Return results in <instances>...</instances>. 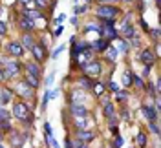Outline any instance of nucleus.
I'll return each mask as SVG.
<instances>
[{"mask_svg":"<svg viewBox=\"0 0 161 148\" xmlns=\"http://www.w3.org/2000/svg\"><path fill=\"white\" fill-rule=\"evenodd\" d=\"M13 115L20 121H28L31 123L33 121V115L30 113V108H28V104H24V102H17L15 106H13Z\"/></svg>","mask_w":161,"mask_h":148,"instance_id":"f257e3e1","label":"nucleus"},{"mask_svg":"<svg viewBox=\"0 0 161 148\" xmlns=\"http://www.w3.org/2000/svg\"><path fill=\"white\" fill-rule=\"evenodd\" d=\"M117 8H112V6H99L97 8V17L104 19L106 22H114V17H117Z\"/></svg>","mask_w":161,"mask_h":148,"instance_id":"f03ea898","label":"nucleus"},{"mask_svg":"<svg viewBox=\"0 0 161 148\" xmlns=\"http://www.w3.org/2000/svg\"><path fill=\"white\" fill-rule=\"evenodd\" d=\"M0 66H4V73H6V79H9V77H15L17 73H19V62H15V60H0Z\"/></svg>","mask_w":161,"mask_h":148,"instance_id":"7ed1b4c3","label":"nucleus"},{"mask_svg":"<svg viewBox=\"0 0 161 148\" xmlns=\"http://www.w3.org/2000/svg\"><path fill=\"white\" fill-rule=\"evenodd\" d=\"M17 91H19L22 97H33V88H31L28 82H17Z\"/></svg>","mask_w":161,"mask_h":148,"instance_id":"20e7f679","label":"nucleus"},{"mask_svg":"<svg viewBox=\"0 0 161 148\" xmlns=\"http://www.w3.org/2000/svg\"><path fill=\"white\" fill-rule=\"evenodd\" d=\"M71 113H73L75 117H86V115H88V110H86V106H84L82 102H75V104L71 106Z\"/></svg>","mask_w":161,"mask_h":148,"instance_id":"39448f33","label":"nucleus"},{"mask_svg":"<svg viewBox=\"0 0 161 148\" xmlns=\"http://www.w3.org/2000/svg\"><path fill=\"white\" fill-rule=\"evenodd\" d=\"M84 69L90 73V75H99L101 73V64L97 60H88V64H84Z\"/></svg>","mask_w":161,"mask_h":148,"instance_id":"423d86ee","label":"nucleus"},{"mask_svg":"<svg viewBox=\"0 0 161 148\" xmlns=\"http://www.w3.org/2000/svg\"><path fill=\"white\" fill-rule=\"evenodd\" d=\"M8 51H9L11 55H15V57H20L24 53V48H22L20 42H9L8 44Z\"/></svg>","mask_w":161,"mask_h":148,"instance_id":"0eeeda50","label":"nucleus"},{"mask_svg":"<svg viewBox=\"0 0 161 148\" xmlns=\"http://www.w3.org/2000/svg\"><path fill=\"white\" fill-rule=\"evenodd\" d=\"M141 60H143L147 66H152V62L156 60V55H154V51H152V49H145V51L141 53Z\"/></svg>","mask_w":161,"mask_h":148,"instance_id":"6e6552de","label":"nucleus"},{"mask_svg":"<svg viewBox=\"0 0 161 148\" xmlns=\"http://www.w3.org/2000/svg\"><path fill=\"white\" fill-rule=\"evenodd\" d=\"M31 53H33V57L37 59V62H40V60L44 59V46H40V44H33V48H31Z\"/></svg>","mask_w":161,"mask_h":148,"instance_id":"1a4fd4ad","label":"nucleus"},{"mask_svg":"<svg viewBox=\"0 0 161 148\" xmlns=\"http://www.w3.org/2000/svg\"><path fill=\"white\" fill-rule=\"evenodd\" d=\"M99 33H103V35H104V37H108V39H115V37H117V35H115V30L112 28V22H106V24H104V28H103Z\"/></svg>","mask_w":161,"mask_h":148,"instance_id":"9d476101","label":"nucleus"},{"mask_svg":"<svg viewBox=\"0 0 161 148\" xmlns=\"http://www.w3.org/2000/svg\"><path fill=\"white\" fill-rule=\"evenodd\" d=\"M143 115L148 119V123L156 121V108L154 106H143Z\"/></svg>","mask_w":161,"mask_h":148,"instance_id":"9b49d317","label":"nucleus"},{"mask_svg":"<svg viewBox=\"0 0 161 148\" xmlns=\"http://www.w3.org/2000/svg\"><path fill=\"white\" fill-rule=\"evenodd\" d=\"M11 101V91L8 88H0V104L4 106V104H8Z\"/></svg>","mask_w":161,"mask_h":148,"instance_id":"f8f14e48","label":"nucleus"},{"mask_svg":"<svg viewBox=\"0 0 161 148\" xmlns=\"http://www.w3.org/2000/svg\"><path fill=\"white\" fill-rule=\"evenodd\" d=\"M75 126L79 130H88L90 128V121H88V117H77L75 119Z\"/></svg>","mask_w":161,"mask_h":148,"instance_id":"ddd939ff","label":"nucleus"},{"mask_svg":"<svg viewBox=\"0 0 161 148\" xmlns=\"http://www.w3.org/2000/svg\"><path fill=\"white\" fill-rule=\"evenodd\" d=\"M26 69H28V75H33V77H40V68L37 66V64H35V62H28Z\"/></svg>","mask_w":161,"mask_h":148,"instance_id":"4468645a","label":"nucleus"},{"mask_svg":"<svg viewBox=\"0 0 161 148\" xmlns=\"http://www.w3.org/2000/svg\"><path fill=\"white\" fill-rule=\"evenodd\" d=\"M77 139L82 141V143H86V141H92V139H93V134L88 132V130H79V132H77Z\"/></svg>","mask_w":161,"mask_h":148,"instance_id":"2eb2a0df","label":"nucleus"},{"mask_svg":"<svg viewBox=\"0 0 161 148\" xmlns=\"http://www.w3.org/2000/svg\"><path fill=\"white\" fill-rule=\"evenodd\" d=\"M20 26H22L26 31H31L33 28H35V22H33L31 19H28V17H22V19H20Z\"/></svg>","mask_w":161,"mask_h":148,"instance_id":"dca6fc26","label":"nucleus"},{"mask_svg":"<svg viewBox=\"0 0 161 148\" xmlns=\"http://www.w3.org/2000/svg\"><path fill=\"white\" fill-rule=\"evenodd\" d=\"M22 48H26V49H31L33 48V40H31V37L26 33L24 35V39H22Z\"/></svg>","mask_w":161,"mask_h":148,"instance_id":"f3484780","label":"nucleus"},{"mask_svg":"<svg viewBox=\"0 0 161 148\" xmlns=\"http://www.w3.org/2000/svg\"><path fill=\"white\" fill-rule=\"evenodd\" d=\"M92 46H93V48L97 49V51H104V49L108 48V44H106L104 40H95V42H93Z\"/></svg>","mask_w":161,"mask_h":148,"instance_id":"a211bd4d","label":"nucleus"},{"mask_svg":"<svg viewBox=\"0 0 161 148\" xmlns=\"http://www.w3.org/2000/svg\"><path fill=\"white\" fill-rule=\"evenodd\" d=\"M123 35H125L126 39H134L136 31H134V28H132V26H128V24H126V26H125V30H123Z\"/></svg>","mask_w":161,"mask_h":148,"instance_id":"6ab92c4d","label":"nucleus"},{"mask_svg":"<svg viewBox=\"0 0 161 148\" xmlns=\"http://www.w3.org/2000/svg\"><path fill=\"white\" fill-rule=\"evenodd\" d=\"M126 44H125V42H123V40H117V42H115V51H117V53H126Z\"/></svg>","mask_w":161,"mask_h":148,"instance_id":"aec40b11","label":"nucleus"},{"mask_svg":"<svg viewBox=\"0 0 161 148\" xmlns=\"http://www.w3.org/2000/svg\"><path fill=\"white\" fill-rule=\"evenodd\" d=\"M26 82L30 84L31 88H37V86H39V77H33V75H28V79H26Z\"/></svg>","mask_w":161,"mask_h":148,"instance_id":"412c9836","label":"nucleus"},{"mask_svg":"<svg viewBox=\"0 0 161 148\" xmlns=\"http://www.w3.org/2000/svg\"><path fill=\"white\" fill-rule=\"evenodd\" d=\"M24 17L35 20V19H40V13H39V11H26V15H24Z\"/></svg>","mask_w":161,"mask_h":148,"instance_id":"4be33fe9","label":"nucleus"},{"mask_svg":"<svg viewBox=\"0 0 161 148\" xmlns=\"http://www.w3.org/2000/svg\"><path fill=\"white\" fill-rule=\"evenodd\" d=\"M22 141H24V135H20V137H13V139H11V145L19 148L20 145H22Z\"/></svg>","mask_w":161,"mask_h":148,"instance_id":"5701e85b","label":"nucleus"},{"mask_svg":"<svg viewBox=\"0 0 161 148\" xmlns=\"http://www.w3.org/2000/svg\"><path fill=\"white\" fill-rule=\"evenodd\" d=\"M106 55H108V59H110V60H115V57H117V51H115V48H108Z\"/></svg>","mask_w":161,"mask_h":148,"instance_id":"b1692460","label":"nucleus"},{"mask_svg":"<svg viewBox=\"0 0 161 148\" xmlns=\"http://www.w3.org/2000/svg\"><path fill=\"white\" fill-rule=\"evenodd\" d=\"M104 113H106V117H114V106H112V104H106V106H104Z\"/></svg>","mask_w":161,"mask_h":148,"instance_id":"393cba45","label":"nucleus"},{"mask_svg":"<svg viewBox=\"0 0 161 148\" xmlns=\"http://www.w3.org/2000/svg\"><path fill=\"white\" fill-rule=\"evenodd\" d=\"M93 91H95V95H103V91H104V84H95V86H93Z\"/></svg>","mask_w":161,"mask_h":148,"instance_id":"a878e982","label":"nucleus"},{"mask_svg":"<svg viewBox=\"0 0 161 148\" xmlns=\"http://www.w3.org/2000/svg\"><path fill=\"white\" fill-rule=\"evenodd\" d=\"M130 77H132V75L128 73V71H126V73L123 75V84H125V86H130V82H132V79H130Z\"/></svg>","mask_w":161,"mask_h":148,"instance_id":"bb28decb","label":"nucleus"},{"mask_svg":"<svg viewBox=\"0 0 161 148\" xmlns=\"http://www.w3.org/2000/svg\"><path fill=\"white\" fill-rule=\"evenodd\" d=\"M71 148H86V145H84L82 141H79V139H75V141L71 143Z\"/></svg>","mask_w":161,"mask_h":148,"instance_id":"cd10ccee","label":"nucleus"},{"mask_svg":"<svg viewBox=\"0 0 161 148\" xmlns=\"http://www.w3.org/2000/svg\"><path fill=\"white\" fill-rule=\"evenodd\" d=\"M46 139H48V143H50L51 145V148H59V145H57V141H55V139H53V135H46Z\"/></svg>","mask_w":161,"mask_h":148,"instance_id":"c85d7f7f","label":"nucleus"},{"mask_svg":"<svg viewBox=\"0 0 161 148\" xmlns=\"http://www.w3.org/2000/svg\"><path fill=\"white\" fill-rule=\"evenodd\" d=\"M8 117H9V113L4 108H0V121H8Z\"/></svg>","mask_w":161,"mask_h":148,"instance_id":"c756f323","label":"nucleus"},{"mask_svg":"<svg viewBox=\"0 0 161 148\" xmlns=\"http://www.w3.org/2000/svg\"><path fill=\"white\" fill-rule=\"evenodd\" d=\"M150 130L156 134V135H159V128H158V124H156V121H152L150 123Z\"/></svg>","mask_w":161,"mask_h":148,"instance_id":"7c9ffc66","label":"nucleus"},{"mask_svg":"<svg viewBox=\"0 0 161 148\" xmlns=\"http://www.w3.org/2000/svg\"><path fill=\"white\" fill-rule=\"evenodd\" d=\"M48 101H50V91H46V93H44V99H42V108H46Z\"/></svg>","mask_w":161,"mask_h":148,"instance_id":"2f4dec72","label":"nucleus"},{"mask_svg":"<svg viewBox=\"0 0 161 148\" xmlns=\"http://www.w3.org/2000/svg\"><path fill=\"white\" fill-rule=\"evenodd\" d=\"M137 143H139V145H145V143H147V137H145V134H139V135H137Z\"/></svg>","mask_w":161,"mask_h":148,"instance_id":"473e14b6","label":"nucleus"},{"mask_svg":"<svg viewBox=\"0 0 161 148\" xmlns=\"http://www.w3.org/2000/svg\"><path fill=\"white\" fill-rule=\"evenodd\" d=\"M62 51H64V46H59V48H57L55 51H53V57H59V55L62 53Z\"/></svg>","mask_w":161,"mask_h":148,"instance_id":"72a5a7b5","label":"nucleus"},{"mask_svg":"<svg viewBox=\"0 0 161 148\" xmlns=\"http://www.w3.org/2000/svg\"><path fill=\"white\" fill-rule=\"evenodd\" d=\"M86 30H88V31H90V30H92V31H101L99 28L95 26V24H88V26H86Z\"/></svg>","mask_w":161,"mask_h":148,"instance_id":"f704fd0d","label":"nucleus"},{"mask_svg":"<svg viewBox=\"0 0 161 148\" xmlns=\"http://www.w3.org/2000/svg\"><path fill=\"white\" fill-rule=\"evenodd\" d=\"M60 35H62V26H59V28L55 30V33H53V37L57 39V37H60Z\"/></svg>","mask_w":161,"mask_h":148,"instance_id":"c9c22d12","label":"nucleus"},{"mask_svg":"<svg viewBox=\"0 0 161 148\" xmlns=\"http://www.w3.org/2000/svg\"><path fill=\"white\" fill-rule=\"evenodd\" d=\"M6 31H8V28H6V24H4V22L0 20V35H4Z\"/></svg>","mask_w":161,"mask_h":148,"instance_id":"e433bc0d","label":"nucleus"},{"mask_svg":"<svg viewBox=\"0 0 161 148\" xmlns=\"http://www.w3.org/2000/svg\"><path fill=\"white\" fill-rule=\"evenodd\" d=\"M64 19H66V15H64V13H60L59 17H57V24H62V22H64Z\"/></svg>","mask_w":161,"mask_h":148,"instance_id":"4c0bfd02","label":"nucleus"},{"mask_svg":"<svg viewBox=\"0 0 161 148\" xmlns=\"http://www.w3.org/2000/svg\"><path fill=\"white\" fill-rule=\"evenodd\" d=\"M53 79H55V73H50V77H48V79H46V84H48V86H50L51 82H53Z\"/></svg>","mask_w":161,"mask_h":148,"instance_id":"58836bf2","label":"nucleus"},{"mask_svg":"<svg viewBox=\"0 0 161 148\" xmlns=\"http://www.w3.org/2000/svg\"><path fill=\"white\" fill-rule=\"evenodd\" d=\"M123 143H125V141H123V137H117V139H115V146H123Z\"/></svg>","mask_w":161,"mask_h":148,"instance_id":"ea45409f","label":"nucleus"},{"mask_svg":"<svg viewBox=\"0 0 161 148\" xmlns=\"http://www.w3.org/2000/svg\"><path fill=\"white\" fill-rule=\"evenodd\" d=\"M134 82H136V84H137L139 88H143V82H141V79H139V77H134Z\"/></svg>","mask_w":161,"mask_h":148,"instance_id":"a19ab883","label":"nucleus"},{"mask_svg":"<svg viewBox=\"0 0 161 148\" xmlns=\"http://www.w3.org/2000/svg\"><path fill=\"white\" fill-rule=\"evenodd\" d=\"M35 2H37L39 8H44V6H46V0H35Z\"/></svg>","mask_w":161,"mask_h":148,"instance_id":"79ce46f5","label":"nucleus"},{"mask_svg":"<svg viewBox=\"0 0 161 148\" xmlns=\"http://www.w3.org/2000/svg\"><path fill=\"white\" fill-rule=\"evenodd\" d=\"M115 97L123 101V99H126V93H119V91H117V93H115Z\"/></svg>","mask_w":161,"mask_h":148,"instance_id":"37998d69","label":"nucleus"},{"mask_svg":"<svg viewBox=\"0 0 161 148\" xmlns=\"http://www.w3.org/2000/svg\"><path fill=\"white\" fill-rule=\"evenodd\" d=\"M110 88L114 90V91H117V90H119V88H117V84H115V82H110Z\"/></svg>","mask_w":161,"mask_h":148,"instance_id":"c03bdc74","label":"nucleus"},{"mask_svg":"<svg viewBox=\"0 0 161 148\" xmlns=\"http://www.w3.org/2000/svg\"><path fill=\"white\" fill-rule=\"evenodd\" d=\"M20 2H22V4H26V6H28V8H31V6H33V4H31L30 0H20Z\"/></svg>","mask_w":161,"mask_h":148,"instance_id":"a18cd8bd","label":"nucleus"},{"mask_svg":"<svg viewBox=\"0 0 161 148\" xmlns=\"http://www.w3.org/2000/svg\"><path fill=\"white\" fill-rule=\"evenodd\" d=\"M6 79V73H4V69L0 68V80H4Z\"/></svg>","mask_w":161,"mask_h":148,"instance_id":"49530a36","label":"nucleus"},{"mask_svg":"<svg viewBox=\"0 0 161 148\" xmlns=\"http://www.w3.org/2000/svg\"><path fill=\"white\" fill-rule=\"evenodd\" d=\"M82 84H84V86H86V88H88V86H90L92 82H90V80H88V79H82Z\"/></svg>","mask_w":161,"mask_h":148,"instance_id":"de8ad7c7","label":"nucleus"},{"mask_svg":"<svg viewBox=\"0 0 161 148\" xmlns=\"http://www.w3.org/2000/svg\"><path fill=\"white\" fill-rule=\"evenodd\" d=\"M101 2H115V0H101Z\"/></svg>","mask_w":161,"mask_h":148,"instance_id":"09e8293b","label":"nucleus"},{"mask_svg":"<svg viewBox=\"0 0 161 148\" xmlns=\"http://www.w3.org/2000/svg\"><path fill=\"white\" fill-rule=\"evenodd\" d=\"M123 2H132V0H123Z\"/></svg>","mask_w":161,"mask_h":148,"instance_id":"8fccbe9b","label":"nucleus"},{"mask_svg":"<svg viewBox=\"0 0 161 148\" xmlns=\"http://www.w3.org/2000/svg\"><path fill=\"white\" fill-rule=\"evenodd\" d=\"M0 148H4V146H2V143H0Z\"/></svg>","mask_w":161,"mask_h":148,"instance_id":"3c124183","label":"nucleus"},{"mask_svg":"<svg viewBox=\"0 0 161 148\" xmlns=\"http://www.w3.org/2000/svg\"><path fill=\"white\" fill-rule=\"evenodd\" d=\"M156 2H158V4H159V0H156Z\"/></svg>","mask_w":161,"mask_h":148,"instance_id":"603ef678","label":"nucleus"},{"mask_svg":"<svg viewBox=\"0 0 161 148\" xmlns=\"http://www.w3.org/2000/svg\"><path fill=\"white\" fill-rule=\"evenodd\" d=\"M0 143H2V137H0Z\"/></svg>","mask_w":161,"mask_h":148,"instance_id":"864d4df0","label":"nucleus"}]
</instances>
